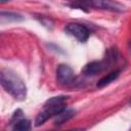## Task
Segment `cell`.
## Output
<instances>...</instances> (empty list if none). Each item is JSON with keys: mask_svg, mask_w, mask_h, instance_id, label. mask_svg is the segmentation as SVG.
<instances>
[{"mask_svg": "<svg viewBox=\"0 0 131 131\" xmlns=\"http://www.w3.org/2000/svg\"><path fill=\"white\" fill-rule=\"evenodd\" d=\"M129 131H131V128H130V129H129Z\"/></svg>", "mask_w": 131, "mask_h": 131, "instance_id": "cell-11", "label": "cell"}, {"mask_svg": "<svg viewBox=\"0 0 131 131\" xmlns=\"http://www.w3.org/2000/svg\"><path fill=\"white\" fill-rule=\"evenodd\" d=\"M75 114H76V110L66 107L63 111H61L58 115H56L54 117V125H61L66 122H68L75 116Z\"/></svg>", "mask_w": 131, "mask_h": 131, "instance_id": "cell-6", "label": "cell"}, {"mask_svg": "<svg viewBox=\"0 0 131 131\" xmlns=\"http://www.w3.org/2000/svg\"><path fill=\"white\" fill-rule=\"evenodd\" d=\"M56 81L61 86H71L76 82L74 70L66 63H60L56 68Z\"/></svg>", "mask_w": 131, "mask_h": 131, "instance_id": "cell-3", "label": "cell"}, {"mask_svg": "<svg viewBox=\"0 0 131 131\" xmlns=\"http://www.w3.org/2000/svg\"><path fill=\"white\" fill-rule=\"evenodd\" d=\"M0 83L3 89L16 100H25L27 97V86L23 79L9 69L0 72Z\"/></svg>", "mask_w": 131, "mask_h": 131, "instance_id": "cell-1", "label": "cell"}, {"mask_svg": "<svg viewBox=\"0 0 131 131\" xmlns=\"http://www.w3.org/2000/svg\"><path fill=\"white\" fill-rule=\"evenodd\" d=\"M119 76H120V70H115V71H113V72H110L108 74L104 75L103 77H101V78L98 80L96 86H97L98 88L105 87V86L110 85L112 82H114L115 80H117Z\"/></svg>", "mask_w": 131, "mask_h": 131, "instance_id": "cell-7", "label": "cell"}, {"mask_svg": "<svg viewBox=\"0 0 131 131\" xmlns=\"http://www.w3.org/2000/svg\"><path fill=\"white\" fill-rule=\"evenodd\" d=\"M88 4L90 7H95V8H100L104 10H110V11H116V12H122L125 9V6L117 1H101V0H96V1H88Z\"/></svg>", "mask_w": 131, "mask_h": 131, "instance_id": "cell-5", "label": "cell"}, {"mask_svg": "<svg viewBox=\"0 0 131 131\" xmlns=\"http://www.w3.org/2000/svg\"><path fill=\"white\" fill-rule=\"evenodd\" d=\"M12 125H13L12 131H31V128H32L31 121L26 118H23V119L16 121Z\"/></svg>", "mask_w": 131, "mask_h": 131, "instance_id": "cell-9", "label": "cell"}, {"mask_svg": "<svg viewBox=\"0 0 131 131\" xmlns=\"http://www.w3.org/2000/svg\"><path fill=\"white\" fill-rule=\"evenodd\" d=\"M67 100L68 96L64 95H58L48 98L43 105V110L39 112L35 118V126L39 127L43 125L47 120L55 117L61 111H63L66 108Z\"/></svg>", "mask_w": 131, "mask_h": 131, "instance_id": "cell-2", "label": "cell"}, {"mask_svg": "<svg viewBox=\"0 0 131 131\" xmlns=\"http://www.w3.org/2000/svg\"><path fill=\"white\" fill-rule=\"evenodd\" d=\"M0 19L2 23L6 21H21L24 20V16L16 13V12H11V11H1L0 12Z\"/></svg>", "mask_w": 131, "mask_h": 131, "instance_id": "cell-8", "label": "cell"}, {"mask_svg": "<svg viewBox=\"0 0 131 131\" xmlns=\"http://www.w3.org/2000/svg\"><path fill=\"white\" fill-rule=\"evenodd\" d=\"M129 48H130V50H131V41L129 42Z\"/></svg>", "mask_w": 131, "mask_h": 131, "instance_id": "cell-10", "label": "cell"}, {"mask_svg": "<svg viewBox=\"0 0 131 131\" xmlns=\"http://www.w3.org/2000/svg\"><path fill=\"white\" fill-rule=\"evenodd\" d=\"M64 32L68 35H71L75 37L79 42L84 43L88 40L90 36V31L89 29L80 23H70L64 27Z\"/></svg>", "mask_w": 131, "mask_h": 131, "instance_id": "cell-4", "label": "cell"}]
</instances>
